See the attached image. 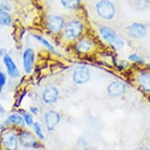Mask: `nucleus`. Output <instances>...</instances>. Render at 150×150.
<instances>
[{"mask_svg":"<svg viewBox=\"0 0 150 150\" xmlns=\"http://www.w3.org/2000/svg\"><path fill=\"white\" fill-rule=\"evenodd\" d=\"M6 81H7V77L3 71H0V93H2L4 86L6 84Z\"/></svg>","mask_w":150,"mask_h":150,"instance_id":"23","label":"nucleus"},{"mask_svg":"<svg viewBox=\"0 0 150 150\" xmlns=\"http://www.w3.org/2000/svg\"><path fill=\"white\" fill-rule=\"evenodd\" d=\"M5 54H6L5 50H4L3 49H2V48L0 47V57H3Z\"/></svg>","mask_w":150,"mask_h":150,"instance_id":"28","label":"nucleus"},{"mask_svg":"<svg viewBox=\"0 0 150 150\" xmlns=\"http://www.w3.org/2000/svg\"><path fill=\"white\" fill-rule=\"evenodd\" d=\"M47 25L53 33H59L64 26V18L59 15H49L47 17Z\"/></svg>","mask_w":150,"mask_h":150,"instance_id":"7","label":"nucleus"},{"mask_svg":"<svg viewBox=\"0 0 150 150\" xmlns=\"http://www.w3.org/2000/svg\"><path fill=\"white\" fill-rule=\"evenodd\" d=\"M7 125H15L23 127L25 126V123L21 115L17 113H13L10 114V116H8L7 120L5 121L4 124H3V127L0 129H3V127H6Z\"/></svg>","mask_w":150,"mask_h":150,"instance_id":"14","label":"nucleus"},{"mask_svg":"<svg viewBox=\"0 0 150 150\" xmlns=\"http://www.w3.org/2000/svg\"><path fill=\"white\" fill-rule=\"evenodd\" d=\"M0 9H2V10H5V11L8 12L9 10H10V6L7 3H2L1 6H0Z\"/></svg>","mask_w":150,"mask_h":150,"instance_id":"25","label":"nucleus"},{"mask_svg":"<svg viewBox=\"0 0 150 150\" xmlns=\"http://www.w3.org/2000/svg\"><path fill=\"white\" fill-rule=\"evenodd\" d=\"M91 79V71L86 66H79L72 73V80L75 83L82 85L88 83Z\"/></svg>","mask_w":150,"mask_h":150,"instance_id":"6","label":"nucleus"},{"mask_svg":"<svg viewBox=\"0 0 150 150\" xmlns=\"http://www.w3.org/2000/svg\"><path fill=\"white\" fill-rule=\"evenodd\" d=\"M7 1L8 0H0V2H1V3H6Z\"/></svg>","mask_w":150,"mask_h":150,"instance_id":"29","label":"nucleus"},{"mask_svg":"<svg viewBox=\"0 0 150 150\" xmlns=\"http://www.w3.org/2000/svg\"><path fill=\"white\" fill-rule=\"evenodd\" d=\"M12 22V17L8 12L0 9V25L9 26Z\"/></svg>","mask_w":150,"mask_h":150,"instance_id":"17","label":"nucleus"},{"mask_svg":"<svg viewBox=\"0 0 150 150\" xmlns=\"http://www.w3.org/2000/svg\"><path fill=\"white\" fill-rule=\"evenodd\" d=\"M30 112L31 114H33V115H37V114L39 113V108L35 107V106H31L29 108Z\"/></svg>","mask_w":150,"mask_h":150,"instance_id":"26","label":"nucleus"},{"mask_svg":"<svg viewBox=\"0 0 150 150\" xmlns=\"http://www.w3.org/2000/svg\"><path fill=\"white\" fill-rule=\"evenodd\" d=\"M61 3L67 9H76L80 4V0H61Z\"/></svg>","mask_w":150,"mask_h":150,"instance_id":"19","label":"nucleus"},{"mask_svg":"<svg viewBox=\"0 0 150 150\" xmlns=\"http://www.w3.org/2000/svg\"><path fill=\"white\" fill-rule=\"evenodd\" d=\"M0 141L3 150H18L19 140L17 133L13 129L5 128L2 130Z\"/></svg>","mask_w":150,"mask_h":150,"instance_id":"1","label":"nucleus"},{"mask_svg":"<svg viewBox=\"0 0 150 150\" xmlns=\"http://www.w3.org/2000/svg\"><path fill=\"white\" fill-rule=\"evenodd\" d=\"M134 6L137 10H144L149 6V2L147 0H134Z\"/></svg>","mask_w":150,"mask_h":150,"instance_id":"21","label":"nucleus"},{"mask_svg":"<svg viewBox=\"0 0 150 150\" xmlns=\"http://www.w3.org/2000/svg\"><path fill=\"white\" fill-rule=\"evenodd\" d=\"M3 63L6 69V72L8 76L13 79H17L20 76V70L15 64L14 61L10 57V54H6L3 56Z\"/></svg>","mask_w":150,"mask_h":150,"instance_id":"10","label":"nucleus"},{"mask_svg":"<svg viewBox=\"0 0 150 150\" xmlns=\"http://www.w3.org/2000/svg\"><path fill=\"white\" fill-rule=\"evenodd\" d=\"M32 36H33V38L35 39L38 42H40L42 46H44L47 49H48L49 50H50V51L54 52L55 54H57V52L55 50V48L53 47V45H52L49 41H47L46 39H44L43 37L40 36L39 35H32Z\"/></svg>","mask_w":150,"mask_h":150,"instance_id":"18","label":"nucleus"},{"mask_svg":"<svg viewBox=\"0 0 150 150\" xmlns=\"http://www.w3.org/2000/svg\"><path fill=\"white\" fill-rule=\"evenodd\" d=\"M128 35L131 38L139 39L142 38L146 34V28L142 24L139 23H134L128 27Z\"/></svg>","mask_w":150,"mask_h":150,"instance_id":"13","label":"nucleus"},{"mask_svg":"<svg viewBox=\"0 0 150 150\" xmlns=\"http://www.w3.org/2000/svg\"><path fill=\"white\" fill-rule=\"evenodd\" d=\"M17 135L19 144L23 147L27 149H40L42 147L41 143L36 138V136H35L29 130H21L17 133Z\"/></svg>","mask_w":150,"mask_h":150,"instance_id":"3","label":"nucleus"},{"mask_svg":"<svg viewBox=\"0 0 150 150\" xmlns=\"http://www.w3.org/2000/svg\"><path fill=\"white\" fill-rule=\"evenodd\" d=\"M126 91L125 84L121 81L112 82L107 87V93L112 98H116L124 93Z\"/></svg>","mask_w":150,"mask_h":150,"instance_id":"12","label":"nucleus"},{"mask_svg":"<svg viewBox=\"0 0 150 150\" xmlns=\"http://www.w3.org/2000/svg\"><path fill=\"white\" fill-rule=\"evenodd\" d=\"M93 44L91 41L86 40H81L80 41L77 42L76 45V48L78 51L81 52V53H86L89 52L92 49Z\"/></svg>","mask_w":150,"mask_h":150,"instance_id":"15","label":"nucleus"},{"mask_svg":"<svg viewBox=\"0 0 150 150\" xmlns=\"http://www.w3.org/2000/svg\"><path fill=\"white\" fill-rule=\"evenodd\" d=\"M83 25L78 20H71L66 23L64 26V36L67 40H75L82 34Z\"/></svg>","mask_w":150,"mask_h":150,"instance_id":"5","label":"nucleus"},{"mask_svg":"<svg viewBox=\"0 0 150 150\" xmlns=\"http://www.w3.org/2000/svg\"><path fill=\"white\" fill-rule=\"evenodd\" d=\"M96 12L101 18L110 21L113 19L115 16L116 8L109 0H100L96 5Z\"/></svg>","mask_w":150,"mask_h":150,"instance_id":"2","label":"nucleus"},{"mask_svg":"<svg viewBox=\"0 0 150 150\" xmlns=\"http://www.w3.org/2000/svg\"><path fill=\"white\" fill-rule=\"evenodd\" d=\"M129 60L130 61H132V62H137V63H142L143 62V60L138 55L135 54H130V56H129Z\"/></svg>","mask_w":150,"mask_h":150,"instance_id":"24","label":"nucleus"},{"mask_svg":"<svg viewBox=\"0 0 150 150\" xmlns=\"http://www.w3.org/2000/svg\"><path fill=\"white\" fill-rule=\"evenodd\" d=\"M59 97V91L54 86H47L43 90L42 93V101L46 104L51 105L57 101Z\"/></svg>","mask_w":150,"mask_h":150,"instance_id":"11","label":"nucleus"},{"mask_svg":"<svg viewBox=\"0 0 150 150\" xmlns=\"http://www.w3.org/2000/svg\"><path fill=\"white\" fill-rule=\"evenodd\" d=\"M99 32H100L102 39L106 42L112 45L115 47H116L117 49H120L124 46L123 40L121 38H120L116 35V32H114L112 29H111L110 28L102 26L99 28Z\"/></svg>","mask_w":150,"mask_h":150,"instance_id":"4","label":"nucleus"},{"mask_svg":"<svg viewBox=\"0 0 150 150\" xmlns=\"http://www.w3.org/2000/svg\"><path fill=\"white\" fill-rule=\"evenodd\" d=\"M61 122L60 114L54 110H50L45 114L44 123L48 131H52L57 127Z\"/></svg>","mask_w":150,"mask_h":150,"instance_id":"8","label":"nucleus"},{"mask_svg":"<svg viewBox=\"0 0 150 150\" xmlns=\"http://www.w3.org/2000/svg\"><path fill=\"white\" fill-rule=\"evenodd\" d=\"M5 108H3V106L2 105V104L0 102V116H3L5 114Z\"/></svg>","mask_w":150,"mask_h":150,"instance_id":"27","label":"nucleus"},{"mask_svg":"<svg viewBox=\"0 0 150 150\" xmlns=\"http://www.w3.org/2000/svg\"><path fill=\"white\" fill-rule=\"evenodd\" d=\"M33 129H34L35 134V136L36 138L39 139V140H44L45 139V135L43 132H42V127H41V125L38 122H35L34 124H33Z\"/></svg>","mask_w":150,"mask_h":150,"instance_id":"20","label":"nucleus"},{"mask_svg":"<svg viewBox=\"0 0 150 150\" xmlns=\"http://www.w3.org/2000/svg\"><path fill=\"white\" fill-rule=\"evenodd\" d=\"M22 62L24 70L27 74H30L33 70L35 64V52L32 48H27L23 53Z\"/></svg>","mask_w":150,"mask_h":150,"instance_id":"9","label":"nucleus"},{"mask_svg":"<svg viewBox=\"0 0 150 150\" xmlns=\"http://www.w3.org/2000/svg\"><path fill=\"white\" fill-rule=\"evenodd\" d=\"M138 82L144 90L150 92V75L145 73L141 74L138 78Z\"/></svg>","mask_w":150,"mask_h":150,"instance_id":"16","label":"nucleus"},{"mask_svg":"<svg viewBox=\"0 0 150 150\" xmlns=\"http://www.w3.org/2000/svg\"><path fill=\"white\" fill-rule=\"evenodd\" d=\"M23 119H24V121H25V123L28 126H33L34 124V120H33V116L31 113L29 112H24L22 116Z\"/></svg>","mask_w":150,"mask_h":150,"instance_id":"22","label":"nucleus"}]
</instances>
